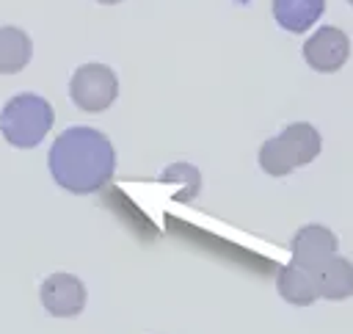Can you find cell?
Masks as SVG:
<instances>
[{
    "instance_id": "cell-7",
    "label": "cell",
    "mask_w": 353,
    "mask_h": 334,
    "mask_svg": "<svg viewBox=\"0 0 353 334\" xmlns=\"http://www.w3.org/2000/svg\"><path fill=\"white\" fill-rule=\"evenodd\" d=\"M290 251H292V265L317 271L328 257L336 254V235L320 224H306L292 235Z\"/></svg>"
},
{
    "instance_id": "cell-8",
    "label": "cell",
    "mask_w": 353,
    "mask_h": 334,
    "mask_svg": "<svg viewBox=\"0 0 353 334\" xmlns=\"http://www.w3.org/2000/svg\"><path fill=\"white\" fill-rule=\"evenodd\" d=\"M276 287H279V295L287 301V304H295V306H309L320 298V290H317V276L314 271H306V268H298V265H284L279 268L276 273Z\"/></svg>"
},
{
    "instance_id": "cell-11",
    "label": "cell",
    "mask_w": 353,
    "mask_h": 334,
    "mask_svg": "<svg viewBox=\"0 0 353 334\" xmlns=\"http://www.w3.org/2000/svg\"><path fill=\"white\" fill-rule=\"evenodd\" d=\"M33 55V41L25 30L14 25L0 28V75H17L28 66Z\"/></svg>"
},
{
    "instance_id": "cell-6",
    "label": "cell",
    "mask_w": 353,
    "mask_h": 334,
    "mask_svg": "<svg viewBox=\"0 0 353 334\" xmlns=\"http://www.w3.org/2000/svg\"><path fill=\"white\" fill-rule=\"evenodd\" d=\"M41 306L52 317H74L85 306V287L72 273H52L39 287Z\"/></svg>"
},
{
    "instance_id": "cell-4",
    "label": "cell",
    "mask_w": 353,
    "mask_h": 334,
    "mask_svg": "<svg viewBox=\"0 0 353 334\" xmlns=\"http://www.w3.org/2000/svg\"><path fill=\"white\" fill-rule=\"evenodd\" d=\"M69 97L85 113L108 110L119 97V77L105 63H83L69 80Z\"/></svg>"
},
{
    "instance_id": "cell-9",
    "label": "cell",
    "mask_w": 353,
    "mask_h": 334,
    "mask_svg": "<svg viewBox=\"0 0 353 334\" xmlns=\"http://www.w3.org/2000/svg\"><path fill=\"white\" fill-rule=\"evenodd\" d=\"M317 290H320V298H328V301H342V298H350L353 295V262L334 254L328 257L317 271Z\"/></svg>"
},
{
    "instance_id": "cell-1",
    "label": "cell",
    "mask_w": 353,
    "mask_h": 334,
    "mask_svg": "<svg viewBox=\"0 0 353 334\" xmlns=\"http://www.w3.org/2000/svg\"><path fill=\"white\" fill-rule=\"evenodd\" d=\"M52 179L69 193H94L116 171V149L113 144L94 127H69L63 130L47 157Z\"/></svg>"
},
{
    "instance_id": "cell-12",
    "label": "cell",
    "mask_w": 353,
    "mask_h": 334,
    "mask_svg": "<svg viewBox=\"0 0 353 334\" xmlns=\"http://www.w3.org/2000/svg\"><path fill=\"white\" fill-rule=\"evenodd\" d=\"M99 3H105V6H113V3H121V0H99Z\"/></svg>"
},
{
    "instance_id": "cell-2",
    "label": "cell",
    "mask_w": 353,
    "mask_h": 334,
    "mask_svg": "<svg viewBox=\"0 0 353 334\" xmlns=\"http://www.w3.org/2000/svg\"><path fill=\"white\" fill-rule=\"evenodd\" d=\"M55 121L52 105L39 94H17L0 110V132L17 149H33Z\"/></svg>"
},
{
    "instance_id": "cell-13",
    "label": "cell",
    "mask_w": 353,
    "mask_h": 334,
    "mask_svg": "<svg viewBox=\"0 0 353 334\" xmlns=\"http://www.w3.org/2000/svg\"><path fill=\"white\" fill-rule=\"evenodd\" d=\"M347 3H350V6H353V0H347Z\"/></svg>"
},
{
    "instance_id": "cell-3",
    "label": "cell",
    "mask_w": 353,
    "mask_h": 334,
    "mask_svg": "<svg viewBox=\"0 0 353 334\" xmlns=\"http://www.w3.org/2000/svg\"><path fill=\"white\" fill-rule=\"evenodd\" d=\"M317 155H320V132L306 121H295L259 146V166L270 177H287L298 166L312 163Z\"/></svg>"
},
{
    "instance_id": "cell-5",
    "label": "cell",
    "mask_w": 353,
    "mask_h": 334,
    "mask_svg": "<svg viewBox=\"0 0 353 334\" xmlns=\"http://www.w3.org/2000/svg\"><path fill=\"white\" fill-rule=\"evenodd\" d=\"M347 55H350V39L345 30L334 25L317 28L303 41V58L314 72H336L345 66Z\"/></svg>"
},
{
    "instance_id": "cell-10",
    "label": "cell",
    "mask_w": 353,
    "mask_h": 334,
    "mask_svg": "<svg viewBox=\"0 0 353 334\" xmlns=\"http://www.w3.org/2000/svg\"><path fill=\"white\" fill-rule=\"evenodd\" d=\"M325 8V0H273V17L276 22L290 33L309 30Z\"/></svg>"
}]
</instances>
